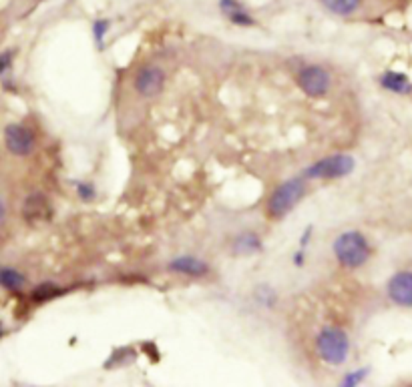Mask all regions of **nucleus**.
Masks as SVG:
<instances>
[{"label":"nucleus","mask_w":412,"mask_h":387,"mask_svg":"<svg viewBox=\"0 0 412 387\" xmlns=\"http://www.w3.org/2000/svg\"><path fill=\"white\" fill-rule=\"evenodd\" d=\"M304 263H306V249L300 247V249L296 251V255H294V265H296V267H304Z\"/></svg>","instance_id":"23"},{"label":"nucleus","mask_w":412,"mask_h":387,"mask_svg":"<svg viewBox=\"0 0 412 387\" xmlns=\"http://www.w3.org/2000/svg\"><path fill=\"white\" fill-rule=\"evenodd\" d=\"M354 157H350L346 152H336V155H328V157L314 161L308 169H304L302 175L308 181H334L350 175L354 171Z\"/></svg>","instance_id":"4"},{"label":"nucleus","mask_w":412,"mask_h":387,"mask_svg":"<svg viewBox=\"0 0 412 387\" xmlns=\"http://www.w3.org/2000/svg\"><path fill=\"white\" fill-rule=\"evenodd\" d=\"M386 295L398 307H412V271H397L390 277Z\"/></svg>","instance_id":"9"},{"label":"nucleus","mask_w":412,"mask_h":387,"mask_svg":"<svg viewBox=\"0 0 412 387\" xmlns=\"http://www.w3.org/2000/svg\"><path fill=\"white\" fill-rule=\"evenodd\" d=\"M312 233H314L312 227H308V229H306V233H302V237H300V247H302V249H306V247H308Z\"/></svg>","instance_id":"22"},{"label":"nucleus","mask_w":412,"mask_h":387,"mask_svg":"<svg viewBox=\"0 0 412 387\" xmlns=\"http://www.w3.org/2000/svg\"><path fill=\"white\" fill-rule=\"evenodd\" d=\"M231 249L240 257H252V255H256V253L264 249V243H262V237L254 233V231H243V233H240L233 239Z\"/></svg>","instance_id":"13"},{"label":"nucleus","mask_w":412,"mask_h":387,"mask_svg":"<svg viewBox=\"0 0 412 387\" xmlns=\"http://www.w3.org/2000/svg\"><path fill=\"white\" fill-rule=\"evenodd\" d=\"M316 353L330 367H340L350 355V337L348 333L336 327L326 325L316 335Z\"/></svg>","instance_id":"2"},{"label":"nucleus","mask_w":412,"mask_h":387,"mask_svg":"<svg viewBox=\"0 0 412 387\" xmlns=\"http://www.w3.org/2000/svg\"><path fill=\"white\" fill-rule=\"evenodd\" d=\"M165 70L155 65H145L141 69H137L133 77V88L135 93L143 98H153L161 95V91L165 88Z\"/></svg>","instance_id":"6"},{"label":"nucleus","mask_w":412,"mask_h":387,"mask_svg":"<svg viewBox=\"0 0 412 387\" xmlns=\"http://www.w3.org/2000/svg\"><path fill=\"white\" fill-rule=\"evenodd\" d=\"M13 60H15V53L13 51L0 53V74H4L6 70L13 67Z\"/></svg>","instance_id":"21"},{"label":"nucleus","mask_w":412,"mask_h":387,"mask_svg":"<svg viewBox=\"0 0 412 387\" xmlns=\"http://www.w3.org/2000/svg\"><path fill=\"white\" fill-rule=\"evenodd\" d=\"M4 143L6 149L16 157H29L37 147L34 133L27 125H18V123H13L4 129Z\"/></svg>","instance_id":"7"},{"label":"nucleus","mask_w":412,"mask_h":387,"mask_svg":"<svg viewBox=\"0 0 412 387\" xmlns=\"http://www.w3.org/2000/svg\"><path fill=\"white\" fill-rule=\"evenodd\" d=\"M63 293V289L55 285V283H43V285H39L37 289L32 291V299L34 301H39V303H44V301H51V299H55Z\"/></svg>","instance_id":"18"},{"label":"nucleus","mask_w":412,"mask_h":387,"mask_svg":"<svg viewBox=\"0 0 412 387\" xmlns=\"http://www.w3.org/2000/svg\"><path fill=\"white\" fill-rule=\"evenodd\" d=\"M306 191H308V179L304 175L280 183L268 199V215L276 221L284 219L306 197Z\"/></svg>","instance_id":"3"},{"label":"nucleus","mask_w":412,"mask_h":387,"mask_svg":"<svg viewBox=\"0 0 412 387\" xmlns=\"http://www.w3.org/2000/svg\"><path fill=\"white\" fill-rule=\"evenodd\" d=\"M27 285V277L18 269L13 267H2L0 269V287L6 291H20Z\"/></svg>","instance_id":"15"},{"label":"nucleus","mask_w":412,"mask_h":387,"mask_svg":"<svg viewBox=\"0 0 412 387\" xmlns=\"http://www.w3.org/2000/svg\"><path fill=\"white\" fill-rule=\"evenodd\" d=\"M332 253H334L336 261L340 263V267L354 271V269H360L368 263L370 255H372V247H370V241L366 239V235H362L356 229H350V231H344L334 239Z\"/></svg>","instance_id":"1"},{"label":"nucleus","mask_w":412,"mask_h":387,"mask_svg":"<svg viewBox=\"0 0 412 387\" xmlns=\"http://www.w3.org/2000/svg\"><path fill=\"white\" fill-rule=\"evenodd\" d=\"M22 215L30 225H41V223H46L53 217V207H51V203L44 195L32 193L25 201Z\"/></svg>","instance_id":"10"},{"label":"nucleus","mask_w":412,"mask_h":387,"mask_svg":"<svg viewBox=\"0 0 412 387\" xmlns=\"http://www.w3.org/2000/svg\"><path fill=\"white\" fill-rule=\"evenodd\" d=\"M4 217H6V207H4V201L0 199V225L4 223Z\"/></svg>","instance_id":"24"},{"label":"nucleus","mask_w":412,"mask_h":387,"mask_svg":"<svg viewBox=\"0 0 412 387\" xmlns=\"http://www.w3.org/2000/svg\"><path fill=\"white\" fill-rule=\"evenodd\" d=\"M370 369L368 367H358L354 372H348V374L344 375V379H342V386L344 387H356L360 386L366 377H368Z\"/></svg>","instance_id":"20"},{"label":"nucleus","mask_w":412,"mask_h":387,"mask_svg":"<svg viewBox=\"0 0 412 387\" xmlns=\"http://www.w3.org/2000/svg\"><path fill=\"white\" fill-rule=\"evenodd\" d=\"M378 83L384 91L392 93V95H411L412 93V81L408 79V74L404 72H398V70H386L384 74H380Z\"/></svg>","instance_id":"12"},{"label":"nucleus","mask_w":412,"mask_h":387,"mask_svg":"<svg viewBox=\"0 0 412 387\" xmlns=\"http://www.w3.org/2000/svg\"><path fill=\"white\" fill-rule=\"evenodd\" d=\"M75 189H77V197H79L83 203H93V201L97 199V187H95L91 181H79V183L75 185Z\"/></svg>","instance_id":"19"},{"label":"nucleus","mask_w":412,"mask_h":387,"mask_svg":"<svg viewBox=\"0 0 412 387\" xmlns=\"http://www.w3.org/2000/svg\"><path fill=\"white\" fill-rule=\"evenodd\" d=\"M300 91L310 98H324L332 88V74L322 65H306L298 72Z\"/></svg>","instance_id":"5"},{"label":"nucleus","mask_w":412,"mask_h":387,"mask_svg":"<svg viewBox=\"0 0 412 387\" xmlns=\"http://www.w3.org/2000/svg\"><path fill=\"white\" fill-rule=\"evenodd\" d=\"M320 2L328 13L334 14V16H342V18L352 16L362 6V0H320Z\"/></svg>","instance_id":"14"},{"label":"nucleus","mask_w":412,"mask_h":387,"mask_svg":"<svg viewBox=\"0 0 412 387\" xmlns=\"http://www.w3.org/2000/svg\"><path fill=\"white\" fill-rule=\"evenodd\" d=\"M167 271L175 275L191 277V279H203L210 275L212 267L198 255H177L167 263Z\"/></svg>","instance_id":"8"},{"label":"nucleus","mask_w":412,"mask_h":387,"mask_svg":"<svg viewBox=\"0 0 412 387\" xmlns=\"http://www.w3.org/2000/svg\"><path fill=\"white\" fill-rule=\"evenodd\" d=\"M4 335V325H2V321H0V337Z\"/></svg>","instance_id":"25"},{"label":"nucleus","mask_w":412,"mask_h":387,"mask_svg":"<svg viewBox=\"0 0 412 387\" xmlns=\"http://www.w3.org/2000/svg\"><path fill=\"white\" fill-rule=\"evenodd\" d=\"M254 299L257 301V305H262L266 309H271V307H276V303H278V293L271 289L270 285H259L254 291Z\"/></svg>","instance_id":"16"},{"label":"nucleus","mask_w":412,"mask_h":387,"mask_svg":"<svg viewBox=\"0 0 412 387\" xmlns=\"http://www.w3.org/2000/svg\"><path fill=\"white\" fill-rule=\"evenodd\" d=\"M109 30H111V20H107V18H97L93 22V41H95V46L99 51L105 48V41H107Z\"/></svg>","instance_id":"17"},{"label":"nucleus","mask_w":412,"mask_h":387,"mask_svg":"<svg viewBox=\"0 0 412 387\" xmlns=\"http://www.w3.org/2000/svg\"><path fill=\"white\" fill-rule=\"evenodd\" d=\"M217 4H219L221 14L228 18L231 25L240 28L256 27V18L245 8L242 0H217Z\"/></svg>","instance_id":"11"}]
</instances>
